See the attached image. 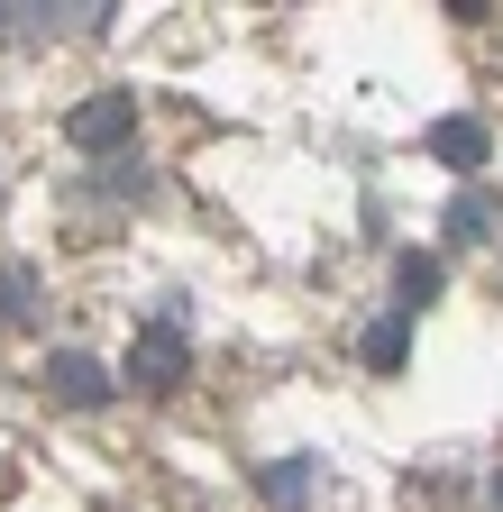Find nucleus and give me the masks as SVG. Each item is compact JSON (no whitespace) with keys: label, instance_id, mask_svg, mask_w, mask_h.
Here are the masks:
<instances>
[{"label":"nucleus","instance_id":"nucleus-7","mask_svg":"<svg viewBox=\"0 0 503 512\" xmlns=\"http://www.w3.org/2000/svg\"><path fill=\"white\" fill-rule=\"evenodd\" d=\"M394 293H403V320H412V302L439 293V256H403V266H394Z\"/></svg>","mask_w":503,"mask_h":512},{"label":"nucleus","instance_id":"nucleus-4","mask_svg":"<svg viewBox=\"0 0 503 512\" xmlns=\"http://www.w3.org/2000/svg\"><path fill=\"white\" fill-rule=\"evenodd\" d=\"M37 384H46V394L65 403V412H92V403H110V366H101V357H83V348H55Z\"/></svg>","mask_w":503,"mask_h":512},{"label":"nucleus","instance_id":"nucleus-8","mask_svg":"<svg viewBox=\"0 0 503 512\" xmlns=\"http://www.w3.org/2000/svg\"><path fill=\"white\" fill-rule=\"evenodd\" d=\"M403 348H412V320H403V311L366 330V366H403Z\"/></svg>","mask_w":503,"mask_h":512},{"label":"nucleus","instance_id":"nucleus-2","mask_svg":"<svg viewBox=\"0 0 503 512\" xmlns=\"http://www.w3.org/2000/svg\"><path fill=\"white\" fill-rule=\"evenodd\" d=\"M129 128H138V101H129V92H92V101L65 119V138H74L83 156H110V147H129Z\"/></svg>","mask_w":503,"mask_h":512},{"label":"nucleus","instance_id":"nucleus-10","mask_svg":"<svg viewBox=\"0 0 503 512\" xmlns=\"http://www.w3.org/2000/svg\"><path fill=\"white\" fill-rule=\"evenodd\" d=\"M266 494H275L284 512H302V494H311V467H302V458H284V467L266 476Z\"/></svg>","mask_w":503,"mask_h":512},{"label":"nucleus","instance_id":"nucleus-1","mask_svg":"<svg viewBox=\"0 0 503 512\" xmlns=\"http://www.w3.org/2000/svg\"><path fill=\"white\" fill-rule=\"evenodd\" d=\"M183 366H193V339H183L174 311H156L147 330H138V348H129V384H138V394H174Z\"/></svg>","mask_w":503,"mask_h":512},{"label":"nucleus","instance_id":"nucleus-6","mask_svg":"<svg viewBox=\"0 0 503 512\" xmlns=\"http://www.w3.org/2000/svg\"><path fill=\"white\" fill-rule=\"evenodd\" d=\"M0 320H37V266H0Z\"/></svg>","mask_w":503,"mask_h":512},{"label":"nucleus","instance_id":"nucleus-3","mask_svg":"<svg viewBox=\"0 0 503 512\" xmlns=\"http://www.w3.org/2000/svg\"><path fill=\"white\" fill-rule=\"evenodd\" d=\"M110 0H74V10H55V0H0V37H65V28H101Z\"/></svg>","mask_w":503,"mask_h":512},{"label":"nucleus","instance_id":"nucleus-9","mask_svg":"<svg viewBox=\"0 0 503 512\" xmlns=\"http://www.w3.org/2000/svg\"><path fill=\"white\" fill-rule=\"evenodd\" d=\"M449 229L458 238H494V202H485V192H458V202H449Z\"/></svg>","mask_w":503,"mask_h":512},{"label":"nucleus","instance_id":"nucleus-5","mask_svg":"<svg viewBox=\"0 0 503 512\" xmlns=\"http://www.w3.org/2000/svg\"><path fill=\"white\" fill-rule=\"evenodd\" d=\"M430 156L458 165V174H476V165H485V128H476V119H439V128H430Z\"/></svg>","mask_w":503,"mask_h":512}]
</instances>
